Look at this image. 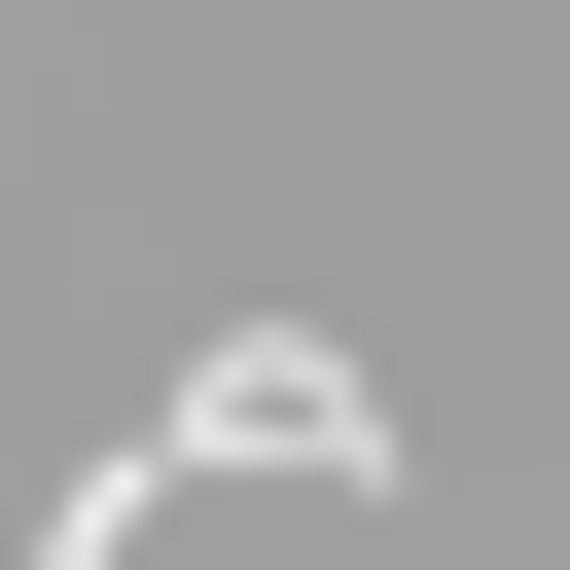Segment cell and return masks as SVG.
Here are the masks:
<instances>
[{"mask_svg":"<svg viewBox=\"0 0 570 570\" xmlns=\"http://www.w3.org/2000/svg\"><path fill=\"white\" fill-rule=\"evenodd\" d=\"M178 463H285V499H392V392H356L321 321H214V356H178Z\"/></svg>","mask_w":570,"mask_h":570,"instance_id":"cell-1","label":"cell"},{"mask_svg":"<svg viewBox=\"0 0 570 570\" xmlns=\"http://www.w3.org/2000/svg\"><path fill=\"white\" fill-rule=\"evenodd\" d=\"M142 499H178V428H142V463H107V499H36V570H142Z\"/></svg>","mask_w":570,"mask_h":570,"instance_id":"cell-2","label":"cell"}]
</instances>
